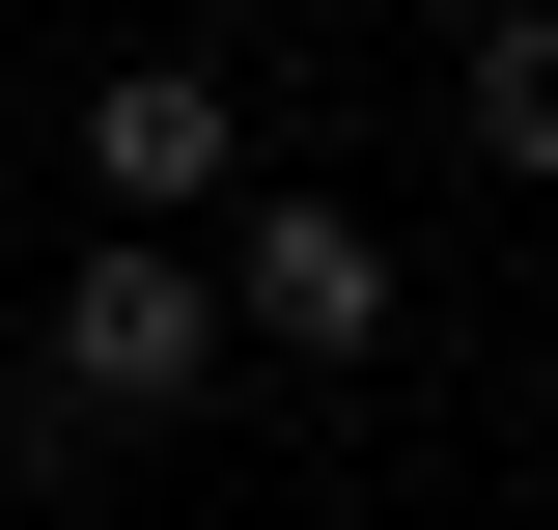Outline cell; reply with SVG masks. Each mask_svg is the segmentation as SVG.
I'll return each mask as SVG.
<instances>
[{
	"mask_svg": "<svg viewBox=\"0 0 558 530\" xmlns=\"http://www.w3.org/2000/svg\"><path fill=\"white\" fill-rule=\"evenodd\" d=\"M223 363H252V335H223L196 224H84V252H57V308H28V419H57V447H168Z\"/></svg>",
	"mask_w": 558,
	"mask_h": 530,
	"instance_id": "obj_1",
	"label": "cell"
},
{
	"mask_svg": "<svg viewBox=\"0 0 558 530\" xmlns=\"http://www.w3.org/2000/svg\"><path fill=\"white\" fill-rule=\"evenodd\" d=\"M57 168H84V224H223V196H252V84H223V57H112L57 112Z\"/></svg>",
	"mask_w": 558,
	"mask_h": 530,
	"instance_id": "obj_3",
	"label": "cell"
},
{
	"mask_svg": "<svg viewBox=\"0 0 558 530\" xmlns=\"http://www.w3.org/2000/svg\"><path fill=\"white\" fill-rule=\"evenodd\" d=\"M447 140H475L502 196H558V0H475V57H447Z\"/></svg>",
	"mask_w": 558,
	"mask_h": 530,
	"instance_id": "obj_4",
	"label": "cell"
},
{
	"mask_svg": "<svg viewBox=\"0 0 558 530\" xmlns=\"http://www.w3.org/2000/svg\"><path fill=\"white\" fill-rule=\"evenodd\" d=\"M196 279H223V335H252V363H391V335H418V252L336 196V168H252Z\"/></svg>",
	"mask_w": 558,
	"mask_h": 530,
	"instance_id": "obj_2",
	"label": "cell"
}]
</instances>
